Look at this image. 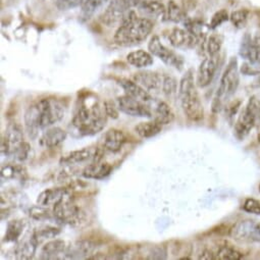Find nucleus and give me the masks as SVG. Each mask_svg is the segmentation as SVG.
Here are the masks:
<instances>
[{"label":"nucleus","mask_w":260,"mask_h":260,"mask_svg":"<svg viewBox=\"0 0 260 260\" xmlns=\"http://www.w3.org/2000/svg\"><path fill=\"white\" fill-rule=\"evenodd\" d=\"M126 60L129 64L137 69H143L150 67L153 63V56L150 52L145 50H136L127 54Z\"/></svg>","instance_id":"5701e85b"},{"label":"nucleus","mask_w":260,"mask_h":260,"mask_svg":"<svg viewBox=\"0 0 260 260\" xmlns=\"http://www.w3.org/2000/svg\"><path fill=\"white\" fill-rule=\"evenodd\" d=\"M162 129V124L157 122L155 119L150 121H142L135 126V132L141 138H151L159 134Z\"/></svg>","instance_id":"a878e982"},{"label":"nucleus","mask_w":260,"mask_h":260,"mask_svg":"<svg viewBox=\"0 0 260 260\" xmlns=\"http://www.w3.org/2000/svg\"><path fill=\"white\" fill-rule=\"evenodd\" d=\"M199 259H203V260H210V259H215L214 254L210 251V250H204L201 255L199 256Z\"/></svg>","instance_id":"09e8293b"},{"label":"nucleus","mask_w":260,"mask_h":260,"mask_svg":"<svg viewBox=\"0 0 260 260\" xmlns=\"http://www.w3.org/2000/svg\"><path fill=\"white\" fill-rule=\"evenodd\" d=\"M259 191H260V185H259Z\"/></svg>","instance_id":"3c124183"},{"label":"nucleus","mask_w":260,"mask_h":260,"mask_svg":"<svg viewBox=\"0 0 260 260\" xmlns=\"http://www.w3.org/2000/svg\"><path fill=\"white\" fill-rule=\"evenodd\" d=\"M20 174H21L20 169L17 167H13V166H7L2 171V176L5 179H14Z\"/></svg>","instance_id":"c03bdc74"},{"label":"nucleus","mask_w":260,"mask_h":260,"mask_svg":"<svg viewBox=\"0 0 260 260\" xmlns=\"http://www.w3.org/2000/svg\"><path fill=\"white\" fill-rule=\"evenodd\" d=\"M239 54L246 61L259 63L257 61V56H256V51H255V47H254V43H253V38H251L249 34H246L243 37L242 42H241V46H240V50H239Z\"/></svg>","instance_id":"bb28decb"},{"label":"nucleus","mask_w":260,"mask_h":260,"mask_svg":"<svg viewBox=\"0 0 260 260\" xmlns=\"http://www.w3.org/2000/svg\"><path fill=\"white\" fill-rule=\"evenodd\" d=\"M148 49L149 52L153 55L158 57L161 61H164L167 66L175 68L179 71L182 70L184 66V60L183 58L178 55L176 52L173 50H170L167 48L160 41L158 36H153L148 44Z\"/></svg>","instance_id":"9d476101"},{"label":"nucleus","mask_w":260,"mask_h":260,"mask_svg":"<svg viewBox=\"0 0 260 260\" xmlns=\"http://www.w3.org/2000/svg\"><path fill=\"white\" fill-rule=\"evenodd\" d=\"M228 20H230L229 13L225 10H220L212 16L210 24H209V28L214 30V29L218 28L220 25H222L224 22H226Z\"/></svg>","instance_id":"ea45409f"},{"label":"nucleus","mask_w":260,"mask_h":260,"mask_svg":"<svg viewBox=\"0 0 260 260\" xmlns=\"http://www.w3.org/2000/svg\"><path fill=\"white\" fill-rule=\"evenodd\" d=\"M240 84L238 60L236 57H232L223 72L219 86L214 95L212 101V111L218 112L222 108L224 102H226L237 91Z\"/></svg>","instance_id":"20e7f679"},{"label":"nucleus","mask_w":260,"mask_h":260,"mask_svg":"<svg viewBox=\"0 0 260 260\" xmlns=\"http://www.w3.org/2000/svg\"><path fill=\"white\" fill-rule=\"evenodd\" d=\"M59 233H60V231L58 229L53 228V226H47V228L40 229V230L36 231L32 236L36 240V242L38 244H40L44 240H50V239L55 238Z\"/></svg>","instance_id":"c9c22d12"},{"label":"nucleus","mask_w":260,"mask_h":260,"mask_svg":"<svg viewBox=\"0 0 260 260\" xmlns=\"http://www.w3.org/2000/svg\"><path fill=\"white\" fill-rule=\"evenodd\" d=\"M126 143V136L120 129L110 128L103 137V148L112 153L118 152Z\"/></svg>","instance_id":"dca6fc26"},{"label":"nucleus","mask_w":260,"mask_h":260,"mask_svg":"<svg viewBox=\"0 0 260 260\" xmlns=\"http://www.w3.org/2000/svg\"><path fill=\"white\" fill-rule=\"evenodd\" d=\"M67 195L68 191L66 189H47L39 194L37 198V203L38 205L42 206L54 205Z\"/></svg>","instance_id":"b1692460"},{"label":"nucleus","mask_w":260,"mask_h":260,"mask_svg":"<svg viewBox=\"0 0 260 260\" xmlns=\"http://www.w3.org/2000/svg\"><path fill=\"white\" fill-rule=\"evenodd\" d=\"M171 44L176 48H191L199 43L198 39L187 30L174 28L169 36Z\"/></svg>","instance_id":"f3484780"},{"label":"nucleus","mask_w":260,"mask_h":260,"mask_svg":"<svg viewBox=\"0 0 260 260\" xmlns=\"http://www.w3.org/2000/svg\"><path fill=\"white\" fill-rule=\"evenodd\" d=\"M179 98L186 116L192 121H201L204 117V108L194 82L192 70L186 72L180 82Z\"/></svg>","instance_id":"7ed1b4c3"},{"label":"nucleus","mask_w":260,"mask_h":260,"mask_svg":"<svg viewBox=\"0 0 260 260\" xmlns=\"http://www.w3.org/2000/svg\"><path fill=\"white\" fill-rule=\"evenodd\" d=\"M162 92L168 96L172 97L178 92V83L177 80L172 76H164L162 81Z\"/></svg>","instance_id":"4c0bfd02"},{"label":"nucleus","mask_w":260,"mask_h":260,"mask_svg":"<svg viewBox=\"0 0 260 260\" xmlns=\"http://www.w3.org/2000/svg\"><path fill=\"white\" fill-rule=\"evenodd\" d=\"M5 138L8 140L11 146V153L13 150L24 141V132L23 127L18 122H11L7 129H6V136Z\"/></svg>","instance_id":"393cba45"},{"label":"nucleus","mask_w":260,"mask_h":260,"mask_svg":"<svg viewBox=\"0 0 260 260\" xmlns=\"http://www.w3.org/2000/svg\"><path fill=\"white\" fill-rule=\"evenodd\" d=\"M175 118V114L172 110V108L164 101H159L155 108L154 113V119L159 122L160 124H169L171 123Z\"/></svg>","instance_id":"cd10ccee"},{"label":"nucleus","mask_w":260,"mask_h":260,"mask_svg":"<svg viewBox=\"0 0 260 260\" xmlns=\"http://www.w3.org/2000/svg\"><path fill=\"white\" fill-rule=\"evenodd\" d=\"M257 139H258V142L260 143V132H259V134H258V137H257Z\"/></svg>","instance_id":"8fccbe9b"},{"label":"nucleus","mask_w":260,"mask_h":260,"mask_svg":"<svg viewBox=\"0 0 260 260\" xmlns=\"http://www.w3.org/2000/svg\"><path fill=\"white\" fill-rule=\"evenodd\" d=\"M230 236L239 242L260 243V221L255 219L241 220L233 226Z\"/></svg>","instance_id":"1a4fd4ad"},{"label":"nucleus","mask_w":260,"mask_h":260,"mask_svg":"<svg viewBox=\"0 0 260 260\" xmlns=\"http://www.w3.org/2000/svg\"><path fill=\"white\" fill-rule=\"evenodd\" d=\"M31 151V147L29 145V143L23 141L22 143H20L14 150H13V154L15 155L16 159L19 161H25L30 154Z\"/></svg>","instance_id":"58836bf2"},{"label":"nucleus","mask_w":260,"mask_h":260,"mask_svg":"<svg viewBox=\"0 0 260 260\" xmlns=\"http://www.w3.org/2000/svg\"><path fill=\"white\" fill-rule=\"evenodd\" d=\"M112 2V0H81V10L84 18L89 19L93 16L100 8H102L105 4Z\"/></svg>","instance_id":"7c9ffc66"},{"label":"nucleus","mask_w":260,"mask_h":260,"mask_svg":"<svg viewBox=\"0 0 260 260\" xmlns=\"http://www.w3.org/2000/svg\"><path fill=\"white\" fill-rule=\"evenodd\" d=\"M23 229H24V222L22 220H13L10 221L8 223V228H7V233H6V241L7 242H15L17 241L22 233H23Z\"/></svg>","instance_id":"473e14b6"},{"label":"nucleus","mask_w":260,"mask_h":260,"mask_svg":"<svg viewBox=\"0 0 260 260\" xmlns=\"http://www.w3.org/2000/svg\"><path fill=\"white\" fill-rule=\"evenodd\" d=\"M244 211L260 216V201L254 198H247L243 204Z\"/></svg>","instance_id":"a19ab883"},{"label":"nucleus","mask_w":260,"mask_h":260,"mask_svg":"<svg viewBox=\"0 0 260 260\" xmlns=\"http://www.w3.org/2000/svg\"><path fill=\"white\" fill-rule=\"evenodd\" d=\"M118 84L121 86L125 94L128 96L138 99L140 101H143L145 103L150 102L152 100V96L149 94V92L146 91L139 84H137L135 81H131L127 79H120L118 80Z\"/></svg>","instance_id":"a211bd4d"},{"label":"nucleus","mask_w":260,"mask_h":260,"mask_svg":"<svg viewBox=\"0 0 260 260\" xmlns=\"http://www.w3.org/2000/svg\"><path fill=\"white\" fill-rule=\"evenodd\" d=\"M133 81H135L148 92L157 91L162 87L164 76L154 72L143 71L135 74L133 76Z\"/></svg>","instance_id":"ddd939ff"},{"label":"nucleus","mask_w":260,"mask_h":260,"mask_svg":"<svg viewBox=\"0 0 260 260\" xmlns=\"http://www.w3.org/2000/svg\"><path fill=\"white\" fill-rule=\"evenodd\" d=\"M104 109L106 112V115L111 118H117L118 117V110L114 106V104L111 101H105L103 103Z\"/></svg>","instance_id":"49530a36"},{"label":"nucleus","mask_w":260,"mask_h":260,"mask_svg":"<svg viewBox=\"0 0 260 260\" xmlns=\"http://www.w3.org/2000/svg\"><path fill=\"white\" fill-rule=\"evenodd\" d=\"M96 246L93 242L88 240L78 241L73 246L67 247L63 258L68 259H83V258H90V255L95 251Z\"/></svg>","instance_id":"4468645a"},{"label":"nucleus","mask_w":260,"mask_h":260,"mask_svg":"<svg viewBox=\"0 0 260 260\" xmlns=\"http://www.w3.org/2000/svg\"><path fill=\"white\" fill-rule=\"evenodd\" d=\"M93 153L90 149L84 148L81 150H76L61 158V164L63 165H76L84 162L90 158H93Z\"/></svg>","instance_id":"c85d7f7f"},{"label":"nucleus","mask_w":260,"mask_h":260,"mask_svg":"<svg viewBox=\"0 0 260 260\" xmlns=\"http://www.w3.org/2000/svg\"><path fill=\"white\" fill-rule=\"evenodd\" d=\"M54 217L63 223L71 225H80L86 219V213L78 206L69 195L53 205Z\"/></svg>","instance_id":"423d86ee"},{"label":"nucleus","mask_w":260,"mask_h":260,"mask_svg":"<svg viewBox=\"0 0 260 260\" xmlns=\"http://www.w3.org/2000/svg\"><path fill=\"white\" fill-rule=\"evenodd\" d=\"M206 51L209 56H216L222 46V37L217 34H211L206 39Z\"/></svg>","instance_id":"f704fd0d"},{"label":"nucleus","mask_w":260,"mask_h":260,"mask_svg":"<svg viewBox=\"0 0 260 260\" xmlns=\"http://www.w3.org/2000/svg\"><path fill=\"white\" fill-rule=\"evenodd\" d=\"M67 132L58 126L48 128L40 139V144L46 148L58 146L67 139Z\"/></svg>","instance_id":"6ab92c4d"},{"label":"nucleus","mask_w":260,"mask_h":260,"mask_svg":"<svg viewBox=\"0 0 260 260\" xmlns=\"http://www.w3.org/2000/svg\"><path fill=\"white\" fill-rule=\"evenodd\" d=\"M258 121H260V100L256 96H253L236 121L235 136L239 140H244Z\"/></svg>","instance_id":"39448f33"},{"label":"nucleus","mask_w":260,"mask_h":260,"mask_svg":"<svg viewBox=\"0 0 260 260\" xmlns=\"http://www.w3.org/2000/svg\"><path fill=\"white\" fill-rule=\"evenodd\" d=\"M112 171V167L109 164L105 162H92L88 165L82 175L86 179H93V180H102L110 175Z\"/></svg>","instance_id":"412c9836"},{"label":"nucleus","mask_w":260,"mask_h":260,"mask_svg":"<svg viewBox=\"0 0 260 260\" xmlns=\"http://www.w3.org/2000/svg\"><path fill=\"white\" fill-rule=\"evenodd\" d=\"M138 9L144 18H162L165 20L167 8L157 0H142V3L138 6Z\"/></svg>","instance_id":"aec40b11"},{"label":"nucleus","mask_w":260,"mask_h":260,"mask_svg":"<svg viewBox=\"0 0 260 260\" xmlns=\"http://www.w3.org/2000/svg\"><path fill=\"white\" fill-rule=\"evenodd\" d=\"M57 7L60 10H68L80 6L81 0H55Z\"/></svg>","instance_id":"a18cd8bd"},{"label":"nucleus","mask_w":260,"mask_h":260,"mask_svg":"<svg viewBox=\"0 0 260 260\" xmlns=\"http://www.w3.org/2000/svg\"><path fill=\"white\" fill-rule=\"evenodd\" d=\"M249 12L246 10H239L236 12H233L230 16V21L233 24V26L237 29H242L246 26L248 22Z\"/></svg>","instance_id":"e433bc0d"},{"label":"nucleus","mask_w":260,"mask_h":260,"mask_svg":"<svg viewBox=\"0 0 260 260\" xmlns=\"http://www.w3.org/2000/svg\"><path fill=\"white\" fill-rule=\"evenodd\" d=\"M41 128L50 126L61 120L66 114L64 104L56 98H44L38 102Z\"/></svg>","instance_id":"6e6552de"},{"label":"nucleus","mask_w":260,"mask_h":260,"mask_svg":"<svg viewBox=\"0 0 260 260\" xmlns=\"http://www.w3.org/2000/svg\"><path fill=\"white\" fill-rule=\"evenodd\" d=\"M253 43L256 51V56H257V61L260 63V34L256 35L253 38Z\"/></svg>","instance_id":"de8ad7c7"},{"label":"nucleus","mask_w":260,"mask_h":260,"mask_svg":"<svg viewBox=\"0 0 260 260\" xmlns=\"http://www.w3.org/2000/svg\"><path fill=\"white\" fill-rule=\"evenodd\" d=\"M30 216L36 220H42L49 216V211L45 209L42 205L34 206L30 210Z\"/></svg>","instance_id":"37998d69"},{"label":"nucleus","mask_w":260,"mask_h":260,"mask_svg":"<svg viewBox=\"0 0 260 260\" xmlns=\"http://www.w3.org/2000/svg\"><path fill=\"white\" fill-rule=\"evenodd\" d=\"M153 23L147 18H139L135 12L129 11L114 34V42L123 47L142 43L153 30Z\"/></svg>","instance_id":"f03ea898"},{"label":"nucleus","mask_w":260,"mask_h":260,"mask_svg":"<svg viewBox=\"0 0 260 260\" xmlns=\"http://www.w3.org/2000/svg\"><path fill=\"white\" fill-rule=\"evenodd\" d=\"M117 107L121 112L127 115L148 118L152 117V112L145 102L135 99L126 94L117 98Z\"/></svg>","instance_id":"9b49d317"},{"label":"nucleus","mask_w":260,"mask_h":260,"mask_svg":"<svg viewBox=\"0 0 260 260\" xmlns=\"http://www.w3.org/2000/svg\"><path fill=\"white\" fill-rule=\"evenodd\" d=\"M40 109L37 104H32L25 112V127L28 136L34 140L38 136L39 128H41L40 123Z\"/></svg>","instance_id":"2eb2a0df"},{"label":"nucleus","mask_w":260,"mask_h":260,"mask_svg":"<svg viewBox=\"0 0 260 260\" xmlns=\"http://www.w3.org/2000/svg\"><path fill=\"white\" fill-rule=\"evenodd\" d=\"M106 112L97 98L88 96L83 98L73 118V125L82 136H92L104 128Z\"/></svg>","instance_id":"f257e3e1"},{"label":"nucleus","mask_w":260,"mask_h":260,"mask_svg":"<svg viewBox=\"0 0 260 260\" xmlns=\"http://www.w3.org/2000/svg\"><path fill=\"white\" fill-rule=\"evenodd\" d=\"M141 3L142 0H112L101 15L100 21L108 27L121 23L125 15Z\"/></svg>","instance_id":"0eeeda50"},{"label":"nucleus","mask_w":260,"mask_h":260,"mask_svg":"<svg viewBox=\"0 0 260 260\" xmlns=\"http://www.w3.org/2000/svg\"><path fill=\"white\" fill-rule=\"evenodd\" d=\"M166 21H171L174 23H180L183 21L187 20V16L184 10H182L174 0H171L168 5L166 16H165Z\"/></svg>","instance_id":"c756f323"},{"label":"nucleus","mask_w":260,"mask_h":260,"mask_svg":"<svg viewBox=\"0 0 260 260\" xmlns=\"http://www.w3.org/2000/svg\"><path fill=\"white\" fill-rule=\"evenodd\" d=\"M218 59L216 56H208L199 66L197 71L196 84L200 88H205L209 86L215 76L217 71Z\"/></svg>","instance_id":"f8f14e48"},{"label":"nucleus","mask_w":260,"mask_h":260,"mask_svg":"<svg viewBox=\"0 0 260 260\" xmlns=\"http://www.w3.org/2000/svg\"><path fill=\"white\" fill-rule=\"evenodd\" d=\"M67 249L66 242L62 240H51L47 242L41 250L40 258L41 259H56L59 258V255H62Z\"/></svg>","instance_id":"4be33fe9"},{"label":"nucleus","mask_w":260,"mask_h":260,"mask_svg":"<svg viewBox=\"0 0 260 260\" xmlns=\"http://www.w3.org/2000/svg\"><path fill=\"white\" fill-rule=\"evenodd\" d=\"M243 254L238 251L237 249L231 247V246H228V245H224V246H221L217 253L215 254V259H219V260H238V259H241L243 258Z\"/></svg>","instance_id":"72a5a7b5"},{"label":"nucleus","mask_w":260,"mask_h":260,"mask_svg":"<svg viewBox=\"0 0 260 260\" xmlns=\"http://www.w3.org/2000/svg\"><path fill=\"white\" fill-rule=\"evenodd\" d=\"M241 73L246 76H256L260 74V63L245 61L241 67Z\"/></svg>","instance_id":"79ce46f5"},{"label":"nucleus","mask_w":260,"mask_h":260,"mask_svg":"<svg viewBox=\"0 0 260 260\" xmlns=\"http://www.w3.org/2000/svg\"><path fill=\"white\" fill-rule=\"evenodd\" d=\"M39 244L36 242V240L33 238V236L30 238V240L25 241L22 245L19 246L17 255L20 259H31L35 255L37 246Z\"/></svg>","instance_id":"2f4dec72"}]
</instances>
